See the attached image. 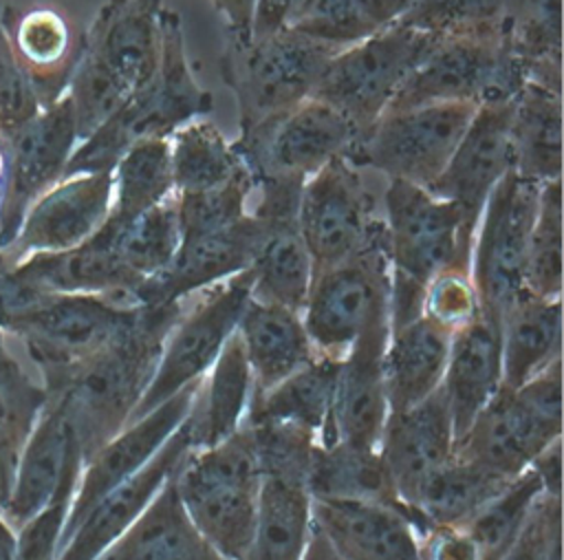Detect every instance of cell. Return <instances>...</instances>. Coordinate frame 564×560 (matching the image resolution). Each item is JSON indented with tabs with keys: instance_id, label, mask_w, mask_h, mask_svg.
Wrapping results in <instances>:
<instances>
[{
	"instance_id": "obj_19",
	"label": "cell",
	"mask_w": 564,
	"mask_h": 560,
	"mask_svg": "<svg viewBox=\"0 0 564 560\" xmlns=\"http://www.w3.org/2000/svg\"><path fill=\"white\" fill-rule=\"evenodd\" d=\"M513 170L511 99L480 104L445 170L425 190L454 203L476 234L478 218L498 181Z\"/></svg>"
},
{
	"instance_id": "obj_40",
	"label": "cell",
	"mask_w": 564,
	"mask_h": 560,
	"mask_svg": "<svg viewBox=\"0 0 564 560\" xmlns=\"http://www.w3.org/2000/svg\"><path fill=\"white\" fill-rule=\"evenodd\" d=\"M306 487L311 498L383 503L405 511L412 518L408 507L401 503L377 448L317 443L308 459Z\"/></svg>"
},
{
	"instance_id": "obj_21",
	"label": "cell",
	"mask_w": 564,
	"mask_h": 560,
	"mask_svg": "<svg viewBox=\"0 0 564 560\" xmlns=\"http://www.w3.org/2000/svg\"><path fill=\"white\" fill-rule=\"evenodd\" d=\"M262 236V223L249 212L229 227L183 238L172 260L134 291V302L176 304L247 271Z\"/></svg>"
},
{
	"instance_id": "obj_58",
	"label": "cell",
	"mask_w": 564,
	"mask_h": 560,
	"mask_svg": "<svg viewBox=\"0 0 564 560\" xmlns=\"http://www.w3.org/2000/svg\"><path fill=\"white\" fill-rule=\"evenodd\" d=\"M300 0H258L253 15V37H264L286 29Z\"/></svg>"
},
{
	"instance_id": "obj_12",
	"label": "cell",
	"mask_w": 564,
	"mask_h": 560,
	"mask_svg": "<svg viewBox=\"0 0 564 560\" xmlns=\"http://www.w3.org/2000/svg\"><path fill=\"white\" fill-rule=\"evenodd\" d=\"M476 104L449 101L383 112L348 152L355 168L368 165L390 176L427 187L445 170L463 139Z\"/></svg>"
},
{
	"instance_id": "obj_20",
	"label": "cell",
	"mask_w": 564,
	"mask_h": 560,
	"mask_svg": "<svg viewBox=\"0 0 564 560\" xmlns=\"http://www.w3.org/2000/svg\"><path fill=\"white\" fill-rule=\"evenodd\" d=\"M112 172L64 176L26 212L18 236L2 249L15 265L31 254H55L86 243L108 218Z\"/></svg>"
},
{
	"instance_id": "obj_23",
	"label": "cell",
	"mask_w": 564,
	"mask_h": 560,
	"mask_svg": "<svg viewBox=\"0 0 564 560\" xmlns=\"http://www.w3.org/2000/svg\"><path fill=\"white\" fill-rule=\"evenodd\" d=\"M562 426L546 421L511 388H500L456 443V454L516 478L555 441Z\"/></svg>"
},
{
	"instance_id": "obj_60",
	"label": "cell",
	"mask_w": 564,
	"mask_h": 560,
	"mask_svg": "<svg viewBox=\"0 0 564 560\" xmlns=\"http://www.w3.org/2000/svg\"><path fill=\"white\" fill-rule=\"evenodd\" d=\"M0 560H18L15 558V529L0 514Z\"/></svg>"
},
{
	"instance_id": "obj_7",
	"label": "cell",
	"mask_w": 564,
	"mask_h": 560,
	"mask_svg": "<svg viewBox=\"0 0 564 560\" xmlns=\"http://www.w3.org/2000/svg\"><path fill=\"white\" fill-rule=\"evenodd\" d=\"M300 315L317 355L333 359L366 335L392 331L386 223L352 258L313 273Z\"/></svg>"
},
{
	"instance_id": "obj_61",
	"label": "cell",
	"mask_w": 564,
	"mask_h": 560,
	"mask_svg": "<svg viewBox=\"0 0 564 560\" xmlns=\"http://www.w3.org/2000/svg\"><path fill=\"white\" fill-rule=\"evenodd\" d=\"M9 492H11V478L7 476V472L0 465V514H2V507H4V503L9 498Z\"/></svg>"
},
{
	"instance_id": "obj_5",
	"label": "cell",
	"mask_w": 564,
	"mask_h": 560,
	"mask_svg": "<svg viewBox=\"0 0 564 560\" xmlns=\"http://www.w3.org/2000/svg\"><path fill=\"white\" fill-rule=\"evenodd\" d=\"M260 481L262 472L247 426L216 445L187 450L174 474L189 520L227 560H245L249 551Z\"/></svg>"
},
{
	"instance_id": "obj_59",
	"label": "cell",
	"mask_w": 564,
	"mask_h": 560,
	"mask_svg": "<svg viewBox=\"0 0 564 560\" xmlns=\"http://www.w3.org/2000/svg\"><path fill=\"white\" fill-rule=\"evenodd\" d=\"M302 560H344L330 545L328 540L311 525V534H308V542L306 549L302 553Z\"/></svg>"
},
{
	"instance_id": "obj_27",
	"label": "cell",
	"mask_w": 564,
	"mask_h": 560,
	"mask_svg": "<svg viewBox=\"0 0 564 560\" xmlns=\"http://www.w3.org/2000/svg\"><path fill=\"white\" fill-rule=\"evenodd\" d=\"M388 337L390 333L366 335L339 359L328 430L322 445L379 448L390 412L381 366Z\"/></svg>"
},
{
	"instance_id": "obj_18",
	"label": "cell",
	"mask_w": 564,
	"mask_h": 560,
	"mask_svg": "<svg viewBox=\"0 0 564 560\" xmlns=\"http://www.w3.org/2000/svg\"><path fill=\"white\" fill-rule=\"evenodd\" d=\"M196 384L143 417L126 423L112 439H108L84 461L59 547L99 498L145 467L163 443L181 428L192 408Z\"/></svg>"
},
{
	"instance_id": "obj_49",
	"label": "cell",
	"mask_w": 564,
	"mask_h": 560,
	"mask_svg": "<svg viewBox=\"0 0 564 560\" xmlns=\"http://www.w3.org/2000/svg\"><path fill=\"white\" fill-rule=\"evenodd\" d=\"M511 0H412L397 24L430 35H502Z\"/></svg>"
},
{
	"instance_id": "obj_44",
	"label": "cell",
	"mask_w": 564,
	"mask_h": 560,
	"mask_svg": "<svg viewBox=\"0 0 564 560\" xmlns=\"http://www.w3.org/2000/svg\"><path fill=\"white\" fill-rule=\"evenodd\" d=\"M167 139L176 194L218 187L247 170L234 143L205 117L187 121Z\"/></svg>"
},
{
	"instance_id": "obj_2",
	"label": "cell",
	"mask_w": 564,
	"mask_h": 560,
	"mask_svg": "<svg viewBox=\"0 0 564 560\" xmlns=\"http://www.w3.org/2000/svg\"><path fill=\"white\" fill-rule=\"evenodd\" d=\"M163 7V0H106L82 33V51L66 88L79 141L152 79Z\"/></svg>"
},
{
	"instance_id": "obj_52",
	"label": "cell",
	"mask_w": 564,
	"mask_h": 560,
	"mask_svg": "<svg viewBox=\"0 0 564 560\" xmlns=\"http://www.w3.org/2000/svg\"><path fill=\"white\" fill-rule=\"evenodd\" d=\"M562 496L542 494L516 540L494 560H560Z\"/></svg>"
},
{
	"instance_id": "obj_22",
	"label": "cell",
	"mask_w": 564,
	"mask_h": 560,
	"mask_svg": "<svg viewBox=\"0 0 564 560\" xmlns=\"http://www.w3.org/2000/svg\"><path fill=\"white\" fill-rule=\"evenodd\" d=\"M84 454L75 441L70 421L55 397H48L31 437L26 439L9 498L2 507L4 520L18 529L59 496H75Z\"/></svg>"
},
{
	"instance_id": "obj_1",
	"label": "cell",
	"mask_w": 564,
	"mask_h": 560,
	"mask_svg": "<svg viewBox=\"0 0 564 560\" xmlns=\"http://www.w3.org/2000/svg\"><path fill=\"white\" fill-rule=\"evenodd\" d=\"M183 302L145 304L134 329L77 364L48 395L62 403L84 461L130 421Z\"/></svg>"
},
{
	"instance_id": "obj_53",
	"label": "cell",
	"mask_w": 564,
	"mask_h": 560,
	"mask_svg": "<svg viewBox=\"0 0 564 560\" xmlns=\"http://www.w3.org/2000/svg\"><path fill=\"white\" fill-rule=\"evenodd\" d=\"M478 298L469 271L445 269L425 289L423 313L452 331L478 313Z\"/></svg>"
},
{
	"instance_id": "obj_34",
	"label": "cell",
	"mask_w": 564,
	"mask_h": 560,
	"mask_svg": "<svg viewBox=\"0 0 564 560\" xmlns=\"http://www.w3.org/2000/svg\"><path fill=\"white\" fill-rule=\"evenodd\" d=\"M174 474L97 560H227L189 520Z\"/></svg>"
},
{
	"instance_id": "obj_17",
	"label": "cell",
	"mask_w": 564,
	"mask_h": 560,
	"mask_svg": "<svg viewBox=\"0 0 564 560\" xmlns=\"http://www.w3.org/2000/svg\"><path fill=\"white\" fill-rule=\"evenodd\" d=\"M302 185L295 181H264L258 185L249 212L262 223L264 236L247 269L251 298L302 311L313 260L297 225Z\"/></svg>"
},
{
	"instance_id": "obj_42",
	"label": "cell",
	"mask_w": 564,
	"mask_h": 560,
	"mask_svg": "<svg viewBox=\"0 0 564 560\" xmlns=\"http://www.w3.org/2000/svg\"><path fill=\"white\" fill-rule=\"evenodd\" d=\"M93 236L145 282L172 260L181 245L174 194L126 223L104 220Z\"/></svg>"
},
{
	"instance_id": "obj_39",
	"label": "cell",
	"mask_w": 564,
	"mask_h": 560,
	"mask_svg": "<svg viewBox=\"0 0 564 560\" xmlns=\"http://www.w3.org/2000/svg\"><path fill=\"white\" fill-rule=\"evenodd\" d=\"M513 478L500 476L476 461L452 454L421 485L412 516L416 531L425 527H463L491 496H496Z\"/></svg>"
},
{
	"instance_id": "obj_54",
	"label": "cell",
	"mask_w": 564,
	"mask_h": 560,
	"mask_svg": "<svg viewBox=\"0 0 564 560\" xmlns=\"http://www.w3.org/2000/svg\"><path fill=\"white\" fill-rule=\"evenodd\" d=\"M73 496H59L15 529L18 560H55Z\"/></svg>"
},
{
	"instance_id": "obj_13",
	"label": "cell",
	"mask_w": 564,
	"mask_h": 560,
	"mask_svg": "<svg viewBox=\"0 0 564 560\" xmlns=\"http://www.w3.org/2000/svg\"><path fill=\"white\" fill-rule=\"evenodd\" d=\"M538 194V183L509 170L491 190L476 225L469 278L480 313L498 324L524 289V262Z\"/></svg>"
},
{
	"instance_id": "obj_29",
	"label": "cell",
	"mask_w": 564,
	"mask_h": 560,
	"mask_svg": "<svg viewBox=\"0 0 564 560\" xmlns=\"http://www.w3.org/2000/svg\"><path fill=\"white\" fill-rule=\"evenodd\" d=\"M9 22L0 18L11 49L24 66L37 93L40 106L46 108L57 101L73 75L82 51V35L77 37L70 22L51 7H33L13 11Z\"/></svg>"
},
{
	"instance_id": "obj_30",
	"label": "cell",
	"mask_w": 564,
	"mask_h": 560,
	"mask_svg": "<svg viewBox=\"0 0 564 560\" xmlns=\"http://www.w3.org/2000/svg\"><path fill=\"white\" fill-rule=\"evenodd\" d=\"M253 397V377L234 331L209 370L198 379L192 408L183 421L189 450L216 445L245 426Z\"/></svg>"
},
{
	"instance_id": "obj_41",
	"label": "cell",
	"mask_w": 564,
	"mask_h": 560,
	"mask_svg": "<svg viewBox=\"0 0 564 560\" xmlns=\"http://www.w3.org/2000/svg\"><path fill=\"white\" fill-rule=\"evenodd\" d=\"M502 40L527 82L562 90V0H511Z\"/></svg>"
},
{
	"instance_id": "obj_16",
	"label": "cell",
	"mask_w": 564,
	"mask_h": 560,
	"mask_svg": "<svg viewBox=\"0 0 564 560\" xmlns=\"http://www.w3.org/2000/svg\"><path fill=\"white\" fill-rule=\"evenodd\" d=\"M77 143L75 112L66 93L4 139L7 176L0 201V249L13 243L29 207L64 179Z\"/></svg>"
},
{
	"instance_id": "obj_57",
	"label": "cell",
	"mask_w": 564,
	"mask_h": 560,
	"mask_svg": "<svg viewBox=\"0 0 564 560\" xmlns=\"http://www.w3.org/2000/svg\"><path fill=\"white\" fill-rule=\"evenodd\" d=\"M214 11L220 15L227 44L231 49H242L253 40V15L258 0H209Z\"/></svg>"
},
{
	"instance_id": "obj_36",
	"label": "cell",
	"mask_w": 564,
	"mask_h": 560,
	"mask_svg": "<svg viewBox=\"0 0 564 560\" xmlns=\"http://www.w3.org/2000/svg\"><path fill=\"white\" fill-rule=\"evenodd\" d=\"M502 386L518 388L562 359V298H540L527 289L500 322Z\"/></svg>"
},
{
	"instance_id": "obj_50",
	"label": "cell",
	"mask_w": 564,
	"mask_h": 560,
	"mask_svg": "<svg viewBox=\"0 0 564 560\" xmlns=\"http://www.w3.org/2000/svg\"><path fill=\"white\" fill-rule=\"evenodd\" d=\"M253 187L256 183L251 172L242 170L227 183L212 190L185 194L174 192L181 240L212 234L238 223L242 216L249 214Z\"/></svg>"
},
{
	"instance_id": "obj_51",
	"label": "cell",
	"mask_w": 564,
	"mask_h": 560,
	"mask_svg": "<svg viewBox=\"0 0 564 560\" xmlns=\"http://www.w3.org/2000/svg\"><path fill=\"white\" fill-rule=\"evenodd\" d=\"M42 110L24 66L15 57L0 22V137L7 139Z\"/></svg>"
},
{
	"instance_id": "obj_24",
	"label": "cell",
	"mask_w": 564,
	"mask_h": 560,
	"mask_svg": "<svg viewBox=\"0 0 564 560\" xmlns=\"http://www.w3.org/2000/svg\"><path fill=\"white\" fill-rule=\"evenodd\" d=\"M377 450L401 503L412 514L410 507L423 481L456 450V437L441 388L416 406L388 412Z\"/></svg>"
},
{
	"instance_id": "obj_47",
	"label": "cell",
	"mask_w": 564,
	"mask_h": 560,
	"mask_svg": "<svg viewBox=\"0 0 564 560\" xmlns=\"http://www.w3.org/2000/svg\"><path fill=\"white\" fill-rule=\"evenodd\" d=\"M542 494V478L533 467H529L507 483L496 496H491L463 525V529L476 542L480 560H494L516 540Z\"/></svg>"
},
{
	"instance_id": "obj_48",
	"label": "cell",
	"mask_w": 564,
	"mask_h": 560,
	"mask_svg": "<svg viewBox=\"0 0 564 560\" xmlns=\"http://www.w3.org/2000/svg\"><path fill=\"white\" fill-rule=\"evenodd\" d=\"M524 289L540 298H562V179L540 185L527 247Z\"/></svg>"
},
{
	"instance_id": "obj_6",
	"label": "cell",
	"mask_w": 564,
	"mask_h": 560,
	"mask_svg": "<svg viewBox=\"0 0 564 560\" xmlns=\"http://www.w3.org/2000/svg\"><path fill=\"white\" fill-rule=\"evenodd\" d=\"M143 309L115 295L48 293L20 313L7 333L22 340L42 386L53 395L77 364L134 329Z\"/></svg>"
},
{
	"instance_id": "obj_32",
	"label": "cell",
	"mask_w": 564,
	"mask_h": 560,
	"mask_svg": "<svg viewBox=\"0 0 564 560\" xmlns=\"http://www.w3.org/2000/svg\"><path fill=\"white\" fill-rule=\"evenodd\" d=\"M452 329L421 313L390 331L383 351V384L388 408L405 410L441 388Z\"/></svg>"
},
{
	"instance_id": "obj_31",
	"label": "cell",
	"mask_w": 564,
	"mask_h": 560,
	"mask_svg": "<svg viewBox=\"0 0 564 560\" xmlns=\"http://www.w3.org/2000/svg\"><path fill=\"white\" fill-rule=\"evenodd\" d=\"M13 273L42 293H93L132 302L134 291L143 284L95 236L66 251L31 254L13 265Z\"/></svg>"
},
{
	"instance_id": "obj_10",
	"label": "cell",
	"mask_w": 564,
	"mask_h": 560,
	"mask_svg": "<svg viewBox=\"0 0 564 560\" xmlns=\"http://www.w3.org/2000/svg\"><path fill=\"white\" fill-rule=\"evenodd\" d=\"M432 35L401 24L344 46L319 75L311 97L339 110L357 130L368 132L427 49Z\"/></svg>"
},
{
	"instance_id": "obj_43",
	"label": "cell",
	"mask_w": 564,
	"mask_h": 560,
	"mask_svg": "<svg viewBox=\"0 0 564 560\" xmlns=\"http://www.w3.org/2000/svg\"><path fill=\"white\" fill-rule=\"evenodd\" d=\"M412 0H300L286 29L350 46L394 24Z\"/></svg>"
},
{
	"instance_id": "obj_28",
	"label": "cell",
	"mask_w": 564,
	"mask_h": 560,
	"mask_svg": "<svg viewBox=\"0 0 564 560\" xmlns=\"http://www.w3.org/2000/svg\"><path fill=\"white\" fill-rule=\"evenodd\" d=\"M500 388V324L478 311L471 320L452 331L447 366L441 381V392L449 410L456 443Z\"/></svg>"
},
{
	"instance_id": "obj_4",
	"label": "cell",
	"mask_w": 564,
	"mask_h": 560,
	"mask_svg": "<svg viewBox=\"0 0 564 560\" xmlns=\"http://www.w3.org/2000/svg\"><path fill=\"white\" fill-rule=\"evenodd\" d=\"M383 203L390 324L397 329L423 313L425 289L441 271H469L474 231L454 203L405 181H390Z\"/></svg>"
},
{
	"instance_id": "obj_9",
	"label": "cell",
	"mask_w": 564,
	"mask_h": 560,
	"mask_svg": "<svg viewBox=\"0 0 564 560\" xmlns=\"http://www.w3.org/2000/svg\"><path fill=\"white\" fill-rule=\"evenodd\" d=\"M524 82L502 35H432L386 112L449 101H507Z\"/></svg>"
},
{
	"instance_id": "obj_33",
	"label": "cell",
	"mask_w": 564,
	"mask_h": 560,
	"mask_svg": "<svg viewBox=\"0 0 564 560\" xmlns=\"http://www.w3.org/2000/svg\"><path fill=\"white\" fill-rule=\"evenodd\" d=\"M236 333L251 368L253 392H264L317 357L302 315L275 302L249 295Z\"/></svg>"
},
{
	"instance_id": "obj_45",
	"label": "cell",
	"mask_w": 564,
	"mask_h": 560,
	"mask_svg": "<svg viewBox=\"0 0 564 560\" xmlns=\"http://www.w3.org/2000/svg\"><path fill=\"white\" fill-rule=\"evenodd\" d=\"M172 194L170 139L137 141L112 168V205L106 220L126 223Z\"/></svg>"
},
{
	"instance_id": "obj_38",
	"label": "cell",
	"mask_w": 564,
	"mask_h": 560,
	"mask_svg": "<svg viewBox=\"0 0 564 560\" xmlns=\"http://www.w3.org/2000/svg\"><path fill=\"white\" fill-rule=\"evenodd\" d=\"M311 525L306 478L300 474L264 472L256 529L245 560H302Z\"/></svg>"
},
{
	"instance_id": "obj_8",
	"label": "cell",
	"mask_w": 564,
	"mask_h": 560,
	"mask_svg": "<svg viewBox=\"0 0 564 560\" xmlns=\"http://www.w3.org/2000/svg\"><path fill=\"white\" fill-rule=\"evenodd\" d=\"M341 46L293 29L253 37L242 49L225 46L220 75L236 97L238 134L284 115L311 97L319 75Z\"/></svg>"
},
{
	"instance_id": "obj_46",
	"label": "cell",
	"mask_w": 564,
	"mask_h": 560,
	"mask_svg": "<svg viewBox=\"0 0 564 560\" xmlns=\"http://www.w3.org/2000/svg\"><path fill=\"white\" fill-rule=\"evenodd\" d=\"M48 392L7 351L0 331V465L13 483L20 452L44 412Z\"/></svg>"
},
{
	"instance_id": "obj_35",
	"label": "cell",
	"mask_w": 564,
	"mask_h": 560,
	"mask_svg": "<svg viewBox=\"0 0 564 560\" xmlns=\"http://www.w3.org/2000/svg\"><path fill=\"white\" fill-rule=\"evenodd\" d=\"M337 373L339 359L317 355L269 390L253 392L245 423L291 426L313 434L322 443L328 430Z\"/></svg>"
},
{
	"instance_id": "obj_11",
	"label": "cell",
	"mask_w": 564,
	"mask_h": 560,
	"mask_svg": "<svg viewBox=\"0 0 564 560\" xmlns=\"http://www.w3.org/2000/svg\"><path fill=\"white\" fill-rule=\"evenodd\" d=\"M249 295L251 280L249 273L242 271L183 302L178 317L163 340L154 375L130 421L194 386L209 370L225 342L236 331Z\"/></svg>"
},
{
	"instance_id": "obj_3",
	"label": "cell",
	"mask_w": 564,
	"mask_h": 560,
	"mask_svg": "<svg viewBox=\"0 0 564 560\" xmlns=\"http://www.w3.org/2000/svg\"><path fill=\"white\" fill-rule=\"evenodd\" d=\"M214 110V95L203 88L185 55L178 11H161L159 64L148 84L134 90L101 126L73 150L64 176L84 172H112L119 157L143 139H167L192 119Z\"/></svg>"
},
{
	"instance_id": "obj_26",
	"label": "cell",
	"mask_w": 564,
	"mask_h": 560,
	"mask_svg": "<svg viewBox=\"0 0 564 560\" xmlns=\"http://www.w3.org/2000/svg\"><path fill=\"white\" fill-rule=\"evenodd\" d=\"M313 527L344 560H421L412 518L390 505L311 498Z\"/></svg>"
},
{
	"instance_id": "obj_55",
	"label": "cell",
	"mask_w": 564,
	"mask_h": 560,
	"mask_svg": "<svg viewBox=\"0 0 564 560\" xmlns=\"http://www.w3.org/2000/svg\"><path fill=\"white\" fill-rule=\"evenodd\" d=\"M421 560H480L476 542L463 527H425L419 534Z\"/></svg>"
},
{
	"instance_id": "obj_25",
	"label": "cell",
	"mask_w": 564,
	"mask_h": 560,
	"mask_svg": "<svg viewBox=\"0 0 564 560\" xmlns=\"http://www.w3.org/2000/svg\"><path fill=\"white\" fill-rule=\"evenodd\" d=\"M187 450L189 441L181 423L145 467L88 509L59 547L55 560H97L141 516L163 483L178 470Z\"/></svg>"
},
{
	"instance_id": "obj_37",
	"label": "cell",
	"mask_w": 564,
	"mask_h": 560,
	"mask_svg": "<svg viewBox=\"0 0 564 560\" xmlns=\"http://www.w3.org/2000/svg\"><path fill=\"white\" fill-rule=\"evenodd\" d=\"M513 172L542 185L562 179V90L524 82L511 99Z\"/></svg>"
},
{
	"instance_id": "obj_15",
	"label": "cell",
	"mask_w": 564,
	"mask_h": 560,
	"mask_svg": "<svg viewBox=\"0 0 564 560\" xmlns=\"http://www.w3.org/2000/svg\"><path fill=\"white\" fill-rule=\"evenodd\" d=\"M297 225L315 273L361 251L383 229V218L375 214V196L357 168L335 157L304 181Z\"/></svg>"
},
{
	"instance_id": "obj_62",
	"label": "cell",
	"mask_w": 564,
	"mask_h": 560,
	"mask_svg": "<svg viewBox=\"0 0 564 560\" xmlns=\"http://www.w3.org/2000/svg\"><path fill=\"white\" fill-rule=\"evenodd\" d=\"M4 176H7V154H4V139L0 137V201L4 194Z\"/></svg>"
},
{
	"instance_id": "obj_56",
	"label": "cell",
	"mask_w": 564,
	"mask_h": 560,
	"mask_svg": "<svg viewBox=\"0 0 564 560\" xmlns=\"http://www.w3.org/2000/svg\"><path fill=\"white\" fill-rule=\"evenodd\" d=\"M44 295L48 293H42L15 278L13 262L0 249V331L7 333L9 324Z\"/></svg>"
},
{
	"instance_id": "obj_14",
	"label": "cell",
	"mask_w": 564,
	"mask_h": 560,
	"mask_svg": "<svg viewBox=\"0 0 564 560\" xmlns=\"http://www.w3.org/2000/svg\"><path fill=\"white\" fill-rule=\"evenodd\" d=\"M357 141L352 123L322 99L306 97L280 117L238 134L231 143L253 181H306Z\"/></svg>"
}]
</instances>
